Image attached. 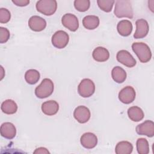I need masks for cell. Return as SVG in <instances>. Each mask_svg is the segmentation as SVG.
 Returning <instances> with one entry per match:
<instances>
[{
    "label": "cell",
    "instance_id": "3957f363",
    "mask_svg": "<svg viewBox=\"0 0 154 154\" xmlns=\"http://www.w3.org/2000/svg\"><path fill=\"white\" fill-rule=\"evenodd\" d=\"M54 83L49 78H45L35 89V96L40 99H44L50 96L54 91Z\"/></svg>",
    "mask_w": 154,
    "mask_h": 154
},
{
    "label": "cell",
    "instance_id": "6da1fadb",
    "mask_svg": "<svg viewBox=\"0 0 154 154\" xmlns=\"http://www.w3.org/2000/svg\"><path fill=\"white\" fill-rule=\"evenodd\" d=\"M114 13L119 18L128 17L132 19L134 16V12L131 2L128 0L116 1Z\"/></svg>",
    "mask_w": 154,
    "mask_h": 154
},
{
    "label": "cell",
    "instance_id": "7a4b0ae2",
    "mask_svg": "<svg viewBox=\"0 0 154 154\" xmlns=\"http://www.w3.org/2000/svg\"><path fill=\"white\" fill-rule=\"evenodd\" d=\"M132 49L141 63H146L150 60L152 52L147 44L143 42H135L132 45Z\"/></svg>",
    "mask_w": 154,
    "mask_h": 154
},
{
    "label": "cell",
    "instance_id": "9c48e42d",
    "mask_svg": "<svg viewBox=\"0 0 154 154\" xmlns=\"http://www.w3.org/2000/svg\"><path fill=\"white\" fill-rule=\"evenodd\" d=\"M135 130L138 135L152 137L154 135V123L152 120H147L137 125Z\"/></svg>",
    "mask_w": 154,
    "mask_h": 154
},
{
    "label": "cell",
    "instance_id": "d6986e66",
    "mask_svg": "<svg viewBox=\"0 0 154 154\" xmlns=\"http://www.w3.org/2000/svg\"><path fill=\"white\" fill-rule=\"evenodd\" d=\"M128 116L132 121L137 122L143 119L144 114L141 108L133 106L128 109Z\"/></svg>",
    "mask_w": 154,
    "mask_h": 154
},
{
    "label": "cell",
    "instance_id": "4316f807",
    "mask_svg": "<svg viewBox=\"0 0 154 154\" xmlns=\"http://www.w3.org/2000/svg\"><path fill=\"white\" fill-rule=\"evenodd\" d=\"M90 6L89 0H75L74 1V7L78 11L84 12L88 10Z\"/></svg>",
    "mask_w": 154,
    "mask_h": 154
},
{
    "label": "cell",
    "instance_id": "f1b7e54d",
    "mask_svg": "<svg viewBox=\"0 0 154 154\" xmlns=\"http://www.w3.org/2000/svg\"><path fill=\"white\" fill-rule=\"evenodd\" d=\"M10 38V32L6 28L0 27V43H4Z\"/></svg>",
    "mask_w": 154,
    "mask_h": 154
},
{
    "label": "cell",
    "instance_id": "e0dca14e",
    "mask_svg": "<svg viewBox=\"0 0 154 154\" xmlns=\"http://www.w3.org/2000/svg\"><path fill=\"white\" fill-rule=\"evenodd\" d=\"M93 59L98 62H104L109 58V52L107 49L99 46L96 48L92 53Z\"/></svg>",
    "mask_w": 154,
    "mask_h": 154
},
{
    "label": "cell",
    "instance_id": "9a60e30c",
    "mask_svg": "<svg viewBox=\"0 0 154 154\" xmlns=\"http://www.w3.org/2000/svg\"><path fill=\"white\" fill-rule=\"evenodd\" d=\"M0 131L1 136L8 140L13 139L16 135V128L15 126L10 122L3 123L1 126Z\"/></svg>",
    "mask_w": 154,
    "mask_h": 154
},
{
    "label": "cell",
    "instance_id": "30bf717a",
    "mask_svg": "<svg viewBox=\"0 0 154 154\" xmlns=\"http://www.w3.org/2000/svg\"><path fill=\"white\" fill-rule=\"evenodd\" d=\"M61 23L64 26L71 31H76L79 27L78 19L72 13L64 14L61 18Z\"/></svg>",
    "mask_w": 154,
    "mask_h": 154
},
{
    "label": "cell",
    "instance_id": "7402d4cb",
    "mask_svg": "<svg viewBox=\"0 0 154 154\" xmlns=\"http://www.w3.org/2000/svg\"><path fill=\"white\" fill-rule=\"evenodd\" d=\"M133 150L132 144L127 141L119 142L115 147V152L117 154H130Z\"/></svg>",
    "mask_w": 154,
    "mask_h": 154
},
{
    "label": "cell",
    "instance_id": "ac0fdd59",
    "mask_svg": "<svg viewBox=\"0 0 154 154\" xmlns=\"http://www.w3.org/2000/svg\"><path fill=\"white\" fill-rule=\"evenodd\" d=\"M117 29L119 34L123 37H127L132 31V24L128 20H122L118 23Z\"/></svg>",
    "mask_w": 154,
    "mask_h": 154
},
{
    "label": "cell",
    "instance_id": "cb8c5ba5",
    "mask_svg": "<svg viewBox=\"0 0 154 154\" xmlns=\"http://www.w3.org/2000/svg\"><path fill=\"white\" fill-rule=\"evenodd\" d=\"M40 73L35 69H29L25 74V79L26 82L31 85L36 84L40 79Z\"/></svg>",
    "mask_w": 154,
    "mask_h": 154
},
{
    "label": "cell",
    "instance_id": "1f68e13d",
    "mask_svg": "<svg viewBox=\"0 0 154 154\" xmlns=\"http://www.w3.org/2000/svg\"><path fill=\"white\" fill-rule=\"evenodd\" d=\"M1 80H2V78H4V75H2L3 73H4V69H3V67H2V66H1Z\"/></svg>",
    "mask_w": 154,
    "mask_h": 154
},
{
    "label": "cell",
    "instance_id": "ba28073f",
    "mask_svg": "<svg viewBox=\"0 0 154 154\" xmlns=\"http://www.w3.org/2000/svg\"><path fill=\"white\" fill-rule=\"evenodd\" d=\"M136 93L131 86H126L122 88L119 93V99L123 103L129 104L135 99Z\"/></svg>",
    "mask_w": 154,
    "mask_h": 154
},
{
    "label": "cell",
    "instance_id": "5bb4252c",
    "mask_svg": "<svg viewBox=\"0 0 154 154\" xmlns=\"http://www.w3.org/2000/svg\"><path fill=\"white\" fill-rule=\"evenodd\" d=\"M28 26L29 28L36 32L43 31L46 26L45 19L38 16H32L28 20Z\"/></svg>",
    "mask_w": 154,
    "mask_h": 154
},
{
    "label": "cell",
    "instance_id": "83f0119b",
    "mask_svg": "<svg viewBox=\"0 0 154 154\" xmlns=\"http://www.w3.org/2000/svg\"><path fill=\"white\" fill-rule=\"evenodd\" d=\"M11 18V13L10 11L5 8H0V22L1 23H6L8 22Z\"/></svg>",
    "mask_w": 154,
    "mask_h": 154
},
{
    "label": "cell",
    "instance_id": "d4e9b609",
    "mask_svg": "<svg viewBox=\"0 0 154 154\" xmlns=\"http://www.w3.org/2000/svg\"><path fill=\"white\" fill-rule=\"evenodd\" d=\"M137 150L139 154H147L149 153V144L144 138H138L137 141Z\"/></svg>",
    "mask_w": 154,
    "mask_h": 154
},
{
    "label": "cell",
    "instance_id": "f546056e",
    "mask_svg": "<svg viewBox=\"0 0 154 154\" xmlns=\"http://www.w3.org/2000/svg\"><path fill=\"white\" fill-rule=\"evenodd\" d=\"M12 2L19 7H25L29 4V0H12Z\"/></svg>",
    "mask_w": 154,
    "mask_h": 154
},
{
    "label": "cell",
    "instance_id": "2e32d148",
    "mask_svg": "<svg viewBox=\"0 0 154 154\" xmlns=\"http://www.w3.org/2000/svg\"><path fill=\"white\" fill-rule=\"evenodd\" d=\"M42 112L47 116H54L57 113L59 109V105L57 102L50 100L43 102L42 105Z\"/></svg>",
    "mask_w": 154,
    "mask_h": 154
},
{
    "label": "cell",
    "instance_id": "8992f818",
    "mask_svg": "<svg viewBox=\"0 0 154 154\" xmlns=\"http://www.w3.org/2000/svg\"><path fill=\"white\" fill-rule=\"evenodd\" d=\"M69 36L68 34L63 30L56 31L52 35L51 42L53 46L58 49L64 48L68 44Z\"/></svg>",
    "mask_w": 154,
    "mask_h": 154
},
{
    "label": "cell",
    "instance_id": "484cf974",
    "mask_svg": "<svg viewBox=\"0 0 154 154\" xmlns=\"http://www.w3.org/2000/svg\"><path fill=\"white\" fill-rule=\"evenodd\" d=\"M97 3L102 11L108 13L112 10L115 1L113 0H97Z\"/></svg>",
    "mask_w": 154,
    "mask_h": 154
},
{
    "label": "cell",
    "instance_id": "4dcf8cb0",
    "mask_svg": "<svg viewBox=\"0 0 154 154\" xmlns=\"http://www.w3.org/2000/svg\"><path fill=\"white\" fill-rule=\"evenodd\" d=\"M34 153H50V152H49V150L45 148V147H40L38 148H37L33 152Z\"/></svg>",
    "mask_w": 154,
    "mask_h": 154
},
{
    "label": "cell",
    "instance_id": "603a6c76",
    "mask_svg": "<svg viewBox=\"0 0 154 154\" xmlns=\"http://www.w3.org/2000/svg\"><path fill=\"white\" fill-rule=\"evenodd\" d=\"M1 109L5 114H13L17 110V105L13 100L7 99L2 103Z\"/></svg>",
    "mask_w": 154,
    "mask_h": 154
},
{
    "label": "cell",
    "instance_id": "52a82bcc",
    "mask_svg": "<svg viewBox=\"0 0 154 154\" xmlns=\"http://www.w3.org/2000/svg\"><path fill=\"white\" fill-rule=\"evenodd\" d=\"M117 60L128 67H133L136 65L137 61L133 56L126 50H120L116 55Z\"/></svg>",
    "mask_w": 154,
    "mask_h": 154
},
{
    "label": "cell",
    "instance_id": "4fadbf2b",
    "mask_svg": "<svg viewBox=\"0 0 154 154\" xmlns=\"http://www.w3.org/2000/svg\"><path fill=\"white\" fill-rule=\"evenodd\" d=\"M80 142L84 147L91 149L96 146L97 144V138L96 135L92 132H86L81 137Z\"/></svg>",
    "mask_w": 154,
    "mask_h": 154
},
{
    "label": "cell",
    "instance_id": "ffe728a7",
    "mask_svg": "<svg viewBox=\"0 0 154 154\" xmlns=\"http://www.w3.org/2000/svg\"><path fill=\"white\" fill-rule=\"evenodd\" d=\"M99 18L94 15L85 16L82 19V25L87 29H94L99 25Z\"/></svg>",
    "mask_w": 154,
    "mask_h": 154
},
{
    "label": "cell",
    "instance_id": "8fae6325",
    "mask_svg": "<svg viewBox=\"0 0 154 154\" xmlns=\"http://www.w3.org/2000/svg\"><path fill=\"white\" fill-rule=\"evenodd\" d=\"M73 116L79 123H85L89 120L91 113L90 109L87 106L80 105L75 109Z\"/></svg>",
    "mask_w": 154,
    "mask_h": 154
},
{
    "label": "cell",
    "instance_id": "44dd1931",
    "mask_svg": "<svg viewBox=\"0 0 154 154\" xmlns=\"http://www.w3.org/2000/svg\"><path fill=\"white\" fill-rule=\"evenodd\" d=\"M111 76L117 83H122L126 79V71L120 66L114 67L111 71Z\"/></svg>",
    "mask_w": 154,
    "mask_h": 154
},
{
    "label": "cell",
    "instance_id": "7c38bea8",
    "mask_svg": "<svg viewBox=\"0 0 154 154\" xmlns=\"http://www.w3.org/2000/svg\"><path fill=\"white\" fill-rule=\"evenodd\" d=\"M136 30L134 34L135 38H142L145 37L149 31V26L147 20L144 19H138L135 22Z\"/></svg>",
    "mask_w": 154,
    "mask_h": 154
},
{
    "label": "cell",
    "instance_id": "277c9868",
    "mask_svg": "<svg viewBox=\"0 0 154 154\" xmlns=\"http://www.w3.org/2000/svg\"><path fill=\"white\" fill-rule=\"evenodd\" d=\"M35 7L38 12L46 16H51L57 10V2L55 0H40L37 2Z\"/></svg>",
    "mask_w": 154,
    "mask_h": 154
},
{
    "label": "cell",
    "instance_id": "5b68a950",
    "mask_svg": "<svg viewBox=\"0 0 154 154\" xmlns=\"http://www.w3.org/2000/svg\"><path fill=\"white\" fill-rule=\"evenodd\" d=\"M78 91L79 94L82 97H89L95 91L94 83L90 79H83L78 85Z\"/></svg>",
    "mask_w": 154,
    "mask_h": 154
}]
</instances>
